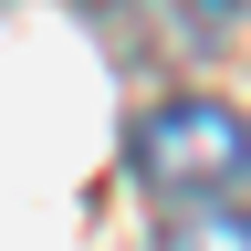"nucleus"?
<instances>
[{
  "label": "nucleus",
  "mask_w": 251,
  "mask_h": 251,
  "mask_svg": "<svg viewBox=\"0 0 251 251\" xmlns=\"http://www.w3.org/2000/svg\"><path fill=\"white\" fill-rule=\"evenodd\" d=\"M94 11H126V0H94Z\"/></svg>",
  "instance_id": "4"
},
{
  "label": "nucleus",
  "mask_w": 251,
  "mask_h": 251,
  "mask_svg": "<svg viewBox=\"0 0 251 251\" xmlns=\"http://www.w3.org/2000/svg\"><path fill=\"white\" fill-rule=\"evenodd\" d=\"M157 251H251V209H230V199L168 209V241H157Z\"/></svg>",
  "instance_id": "2"
},
{
  "label": "nucleus",
  "mask_w": 251,
  "mask_h": 251,
  "mask_svg": "<svg viewBox=\"0 0 251 251\" xmlns=\"http://www.w3.org/2000/svg\"><path fill=\"white\" fill-rule=\"evenodd\" d=\"M126 157H136V178L157 199L199 209L209 188H230L251 168V126H241V105H220V94H168V105H147V126H136Z\"/></svg>",
  "instance_id": "1"
},
{
  "label": "nucleus",
  "mask_w": 251,
  "mask_h": 251,
  "mask_svg": "<svg viewBox=\"0 0 251 251\" xmlns=\"http://www.w3.org/2000/svg\"><path fill=\"white\" fill-rule=\"evenodd\" d=\"M230 21H251V0H188V31H230Z\"/></svg>",
  "instance_id": "3"
}]
</instances>
